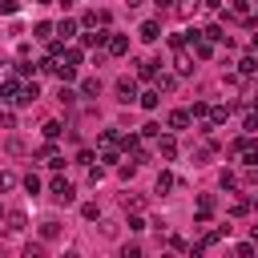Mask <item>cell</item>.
Masks as SVG:
<instances>
[{"label":"cell","instance_id":"obj_1","mask_svg":"<svg viewBox=\"0 0 258 258\" xmlns=\"http://www.w3.org/2000/svg\"><path fill=\"white\" fill-rule=\"evenodd\" d=\"M230 153H234L238 161H246V165L258 169V137H254V133H250V137H238V141L230 145Z\"/></svg>","mask_w":258,"mask_h":258},{"label":"cell","instance_id":"obj_2","mask_svg":"<svg viewBox=\"0 0 258 258\" xmlns=\"http://www.w3.org/2000/svg\"><path fill=\"white\" fill-rule=\"evenodd\" d=\"M20 81H16V73H0V101H8V105H20Z\"/></svg>","mask_w":258,"mask_h":258},{"label":"cell","instance_id":"obj_3","mask_svg":"<svg viewBox=\"0 0 258 258\" xmlns=\"http://www.w3.org/2000/svg\"><path fill=\"white\" fill-rule=\"evenodd\" d=\"M48 194H52V202H60V206H69V202L77 198V189H73V181H64V177H52V185H48Z\"/></svg>","mask_w":258,"mask_h":258},{"label":"cell","instance_id":"obj_4","mask_svg":"<svg viewBox=\"0 0 258 258\" xmlns=\"http://www.w3.org/2000/svg\"><path fill=\"white\" fill-rule=\"evenodd\" d=\"M113 89H117V101H121V105H133V101L141 97V93H137V81H133V77H121V81H117Z\"/></svg>","mask_w":258,"mask_h":258},{"label":"cell","instance_id":"obj_5","mask_svg":"<svg viewBox=\"0 0 258 258\" xmlns=\"http://www.w3.org/2000/svg\"><path fill=\"white\" fill-rule=\"evenodd\" d=\"M81 44H85V48H105V44H109V28H93V32H81Z\"/></svg>","mask_w":258,"mask_h":258},{"label":"cell","instance_id":"obj_6","mask_svg":"<svg viewBox=\"0 0 258 258\" xmlns=\"http://www.w3.org/2000/svg\"><path fill=\"white\" fill-rule=\"evenodd\" d=\"M105 48H109L113 56H125V52H129V36H125V32H109V44H105Z\"/></svg>","mask_w":258,"mask_h":258},{"label":"cell","instance_id":"obj_7","mask_svg":"<svg viewBox=\"0 0 258 258\" xmlns=\"http://www.w3.org/2000/svg\"><path fill=\"white\" fill-rule=\"evenodd\" d=\"M81 24H85V28H105V24H109V12H105V8H93V12H85Z\"/></svg>","mask_w":258,"mask_h":258},{"label":"cell","instance_id":"obj_8","mask_svg":"<svg viewBox=\"0 0 258 258\" xmlns=\"http://www.w3.org/2000/svg\"><path fill=\"white\" fill-rule=\"evenodd\" d=\"M214 206H218L214 194H202V198H198V222H210V218H214Z\"/></svg>","mask_w":258,"mask_h":258},{"label":"cell","instance_id":"obj_9","mask_svg":"<svg viewBox=\"0 0 258 258\" xmlns=\"http://www.w3.org/2000/svg\"><path fill=\"white\" fill-rule=\"evenodd\" d=\"M40 161H44L48 169H60V165H64V157L56 153V145H44V149H40Z\"/></svg>","mask_w":258,"mask_h":258},{"label":"cell","instance_id":"obj_10","mask_svg":"<svg viewBox=\"0 0 258 258\" xmlns=\"http://www.w3.org/2000/svg\"><path fill=\"white\" fill-rule=\"evenodd\" d=\"M189 121H194V117H189V109H173V113L165 117V125H169V129H185Z\"/></svg>","mask_w":258,"mask_h":258},{"label":"cell","instance_id":"obj_11","mask_svg":"<svg viewBox=\"0 0 258 258\" xmlns=\"http://www.w3.org/2000/svg\"><path fill=\"white\" fill-rule=\"evenodd\" d=\"M137 36H141V40H149V44H153V40H157V36H161V24H157V20H145V24H141V28H137Z\"/></svg>","mask_w":258,"mask_h":258},{"label":"cell","instance_id":"obj_12","mask_svg":"<svg viewBox=\"0 0 258 258\" xmlns=\"http://www.w3.org/2000/svg\"><path fill=\"white\" fill-rule=\"evenodd\" d=\"M157 153H161V161H173V157H177V141H173V137H161V141H157Z\"/></svg>","mask_w":258,"mask_h":258},{"label":"cell","instance_id":"obj_13","mask_svg":"<svg viewBox=\"0 0 258 258\" xmlns=\"http://www.w3.org/2000/svg\"><path fill=\"white\" fill-rule=\"evenodd\" d=\"M173 185H177V177H173L169 169H161V173H157V181H153V189H157V194H169Z\"/></svg>","mask_w":258,"mask_h":258},{"label":"cell","instance_id":"obj_14","mask_svg":"<svg viewBox=\"0 0 258 258\" xmlns=\"http://www.w3.org/2000/svg\"><path fill=\"white\" fill-rule=\"evenodd\" d=\"M157 101H161V89H145V93L137 97V105H141V109H157Z\"/></svg>","mask_w":258,"mask_h":258},{"label":"cell","instance_id":"obj_15","mask_svg":"<svg viewBox=\"0 0 258 258\" xmlns=\"http://www.w3.org/2000/svg\"><path fill=\"white\" fill-rule=\"evenodd\" d=\"M185 73H194V56H189L185 44H181V52H177V77H185Z\"/></svg>","mask_w":258,"mask_h":258},{"label":"cell","instance_id":"obj_16","mask_svg":"<svg viewBox=\"0 0 258 258\" xmlns=\"http://www.w3.org/2000/svg\"><path fill=\"white\" fill-rule=\"evenodd\" d=\"M137 77L141 81H153L157 77V60H137Z\"/></svg>","mask_w":258,"mask_h":258},{"label":"cell","instance_id":"obj_17","mask_svg":"<svg viewBox=\"0 0 258 258\" xmlns=\"http://www.w3.org/2000/svg\"><path fill=\"white\" fill-rule=\"evenodd\" d=\"M153 81H157V89H161V93H169V89H177V73H157Z\"/></svg>","mask_w":258,"mask_h":258},{"label":"cell","instance_id":"obj_18","mask_svg":"<svg viewBox=\"0 0 258 258\" xmlns=\"http://www.w3.org/2000/svg\"><path fill=\"white\" fill-rule=\"evenodd\" d=\"M189 117H194V121H206V129H210V105H206V101H194Z\"/></svg>","mask_w":258,"mask_h":258},{"label":"cell","instance_id":"obj_19","mask_svg":"<svg viewBox=\"0 0 258 258\" xmlns=\"http://www.w3.org/2000/svg\"><path fill=\"white\" fill-rule=\"evenodd\" d=\"M226 117H230V105H218V109H210V129L226 125Z\"/></svg>","mask_w":258,"mask_h":258},{"label":"cell","instance_id":"obj_20","mask_svg":"<svg viewBox=\"0 0 258 258\" xmlns=\"http://www.w3.org/2000/svg\"><path fill=\"white\" fill-rule=\"evenodd\" d=\"M56 77H60V85H69V81H77V64H56Z\"/></svg>","mask_w":258,"mask_h":258},{"label":"cell","instance_id":"obj_21","mask_svg":"<svg viewBox=\"0 0 258 258\" xmlns=\"http://www.w3.org/2000/svg\"><path fill=\"white\" fill-rule=\"evenodd\" d=\"M24 226H28V218H24L20 210H12V214H8V230H12V234H20Z\"/></svg>","mask_w":258,"mask_h":258},{"label":"cell","instance_id":"obj_22","mask_svg":"<svg viewBox=\"0 0 258 258\" xmlns=\"http://www.w3.org/2000/svg\"><path fill=\"white\" fill-rule=\"evenodd\" d=\"M56 36H60V40L77 36V20H60V24H56Z\"/></svg>","mask_w":258,"mask_h":258},{"label":"cell","instance_id":"obj_23","mask_svg":"<svg viewBox=\"0 0 258 258\" xmlns=\"http://www.w3.org/2000/svg\"><path fill=\"white\" fill-rule=\"evenodd\" d=\"M81 93H85V97H97V93H101V81H97V77H85V81H81Z\"/></svg>","mask_w":258,"mask_h":258},{"label":"cell","instance_id":"obj_24","mask_svg":"<svg viewBox=\"0 0 258 258\" xmlns=\"http://www.w3.org/2000/svg\"><path fill=\"white\" fill-rule=\"evenodd\" d=\"M250 210H254V202H250V198H238V202L230 206V214H234V218H242V214H250Z\"/></svg>","mask_w":258,"mask_h":258},{"label":"cell","instance_id":"obj_25","mask_svg":"<svg viewBox=\"0 0 258 258\" xmlns=\"http://www.w3.org/2000/svg\"><path fill=\"white\" fill-rule=\"evenodd\" d=\"M238 73H258V52H250V56H242V64H238Z\"/></svg>","mask_w":258,"mask_h":258},{"label":"cell","instance_id":"obj_26","mask_svg":"<svg viewBox=\"0 0 258 258\" xmlns=\"http://www.w3.org/2000/svg\"><path fill=\"white\" fill-rule=\"evenodd\" d=\"M52 32H56V28H52V24H44V20L32 28V36H36V40H52Z\"/></svg>","mask_w":258,"mask_h":258},{"label":"cell","instance_id":"obj_27","mask_svg":"<svg viewBox=\"0 0 258 258\" xmlns=\"http://www.w3.org/2000/svg\"><path fill=\"white\" fill-rule=\"evenodd\" d=\"M60 133H64V125H60V121H44V137H48V141H56Z\"/></svg>","mask_w":258,"mask_h":258},{"label":"cell","instance_id":"obj_28","mask_svg":"<svg viewBox=\"0 0 258 258\" xmlns=\"http://www.w3.org/2000/svg\"><path fill=\"white\" fill-rule=\"evenodd\" d=\"M109 145H121V133L117 129H105L101 133V149H109Z\"/></svg>","mask_w":258,"mask_h":258},{"label":"cell","instance_id":"obj_29","mask_svg":"<svg viewBox=\"0 0 258 258\" xmlns=\"http://www.w3.org/2000/svg\"><path fill=\"white\" fill-rule=\"evenodd\" d=\"M56 234H60V222H40V238H48V242H52Z\"/></svg>","mask_w":258,"mask_h":258},{"label":"cell","instance_id":"obj_30","mask_svg":"<svg viewBox=\"0 0 258 258\" xmlns=\"http://www.w3.org/2000/svg\"><path fill=\"white\" fill-rule=\"evenodd\" d=\"M60 60H64V64H81V60H85V52H81V48H64V56H60Z\"/></svg>","mask_w":258,"mask_h":258},{"label":"cell","instance_id":"obj_31","mask_svg":"<svg viewBox=\"0 0 258 258\" xmlns=\"http://www.w3.org/2000/svg\"><path fill=\"white\" fill-rule=\"evenodd\" d=\"M56 101H60V105H73V101H77V93H73L69 85H60V93H56Z\"/></svg>","mask_w":258,"mask_h":258},{"label":"cell","instance_id":"obj_32","mask_svg":"<svg viewBox=\"0 0 258 258\" xmlns=\"http://www.w3.org/2000/svg\"><path fill=\"white\" fill-rule=\"evenodd\" d=\"M0 125H4V129H16V113H12V109H0Z\"/></svg>","mask_w":258,"mask_h":258},{"label":"cell","instance_id":"obj_33","mask_svg":"<svg viewBox=\"0 0 258 258\" xmlns=\"http://www.w3.org/2000/svg\"><path fill=\"white\" fill-rule=\"evenodd\" d=\"M81 214H85L89 222H97V218H101V210H97V202H85V206H81Z\"/></svg>","mask_w":258,"mask_h":258},{"label":"cell","instance_id":"obj_34","mask_svg":"<svg viewBox=\"0 0 258 258\" xmlns=\"http://www.w3.org/2000/svg\"><path fill=\"white\" fill-rule=\"evenodd\" d=\"M16 8H20V0H0V16H16Z\"/></svg>","mask_w":258,"mask_h":258},{"label":"cell","instance_id":"obj_35","mask_svg":"<svg viewBox=\"0 0 258 258\" xmlns=\"http://www.w3.org/2000/svg\"><path fill=\"white\" fill-rule=\"evenodd\" d=\"M12 185H16V173H12V169H4V173H0V194H4V189H12Z\"/></svg>","mask_w":258,"mask_h":258},{"label":"cell","instance_id":"obj_36","mask_svg":"<svg viewBox=\"0 0 258 258\" xmlns=\"http://www.w3.org/2000/svg\"><path fill=\"white\" fill-rule=\"evenodd\" d=\"M202 32H206V36H210V40H214V44H218V40H226V32H222V28H218V24H210V28H202Z\"/></svg>","mask_w":258,"mask_h":258},{"label":"cell","instance_id":"obj_37","mask_svg":"<svg viewBox=\"0 0 258 258\" xmlns=\"http://www.w3.org/2000/svg\"><path fill=\"white\" fill-rule=\"evenodd\" d=\"M101 161H105V165H117V161H121V157H117V145H109V149L101 153Z\"/></svg>","mask_w":258,"mask_h":258},{"label":"cell","instance_id":"obj_38","mask_svg":"<svg viewBox=\"0 0 258 258\" xmlns=\"http://www.w3.org/2000/svg\"><path fill=\"white\" fill-rule=\"evenodd\" d=\"M145 226H149V222H145V218H141V214H133V218H129V230H133V234H141V230H145Z\"/></svg>","mask_w":258,"mask_h":258},{"label":"cell","instance_id":"obj_39","mask_svg":"<svg viewBox=\"0 0 258 258\" xmlns=\"http://www.w3.org/2000/svg\"><path fill=\"white\" fill-rule=\"evenodd\" d=\"M234 16H242V20H246V16H250V4H246V0H234Z\"/></svg>","mask_w":258,"mask_h":258},{"label":"cell","instance_id":"obj_40","mask_svg":"<svg viewBox=\"0 0 258 258\" xmlns=\"http://www.w3.org/2000/svg\"><path fill=\"white\" fill-rule=\"evenodd\" d=\"M12 73H16V77H28V73H32V64H28V60H16V64H12Z\"/></svg>","mask_w":258,"mask_h":258},{"label":"cell","instance_id":"obj_41","mask_svg":"<svg viewBox=\"0 0 258 258\" xmlns=\"http://www.w3.org/2000/svg\"><path fill=\"white\" fill-rule=\"evenodd\" d=\"M141 137H161V125H153V121H149V125H141Z\"/></svg>","mask_w":258,"mask_h":258},{"label":"cell","instance_id":"obj_42","mask_svg":"<svg viewBox=\"0 0 258 258\" xmlns=\"http://www.w3.org/2000/svg\"><path fill=\"white\" fill-rule=\"evenodd\" d=\"M234 185H238V177H234L230 169H222V189H234Z\"/></svg>","mask_w":258,"mask_h":258},{"label":"cell","instance_id":"obj_43","mask_svg":"<svg viewBox=\"0 0 258 258\" xmlns=\"http://www.w3.org/2000/svg\"><path fill=\"white\" fill-rule=\"evenodd\" d=\"M24 189H28V194H36V189H40V177H36V173H28V177H24Z\"/></svg>","mask_w":258,"mask_h":258},{"label":"cell","instance_id":"obj_44","mask_svg":"<svg viewBox=\"0 0 258 258\" xmlns=\"http://www.w3.org/2000/svg\"><path fill=\"white\" fill-rule=\"evenodd\" d=\"M246 129H250V133H258V109H250V113H246Z\"/></svg>","mask_w":258,"mask_h":258},{"label":"cell","instance_id":"obj_45","mask_svg":"<svg viewBox=\"0 0 258 258\" xmlns=\"http://www.w3.org/2000/svg\"><path fill=\"white\" fill-rule=\"evenodd\" d=\"M141 206H145V202H141V198H137V194H133V198H129V194H125V210H141Z\"/></svg>","mask_w":258,"mask_h":258},{"label":"cell","instance_id":"obj_46","mask_svg":"<svg viewBox=\"0 0 258 258\" xmlns=\"http://www.w3.org/2000/svg\"><path fill=\"white\" fill-rule=\"evenodd\" d=\"M234 254H238V258H250V254H254V242H242V246H238Z\"/></svg>","mask_w":258,"mask_h":258},{"label":"cell","instance_id":"obj_47","mask_svg":"<svg viewBox=\"0 0 258 258\" xmlns=\"http://www.w3.org/2000/svg\"><path fill=\"white\" fill-rule=\"evenodd\" d=\"M24 254H28V258H40V254H44V246H40V242H28V250H24Z\"/></svg>","mask_w":258,"mask_h":258},{"label":"cell","instance_id":"obj_48","mask_svg":"<svg viewBox=\"0 0 258 258\" xmlns=\"http://www.w3.org/2000/svg\"><path fill=\"white\" fill-rule=\"evenodd\" d=\"M153 4H157V12H173V8H177L173 0H153Z\"/></svg>","mask_w":258,"mask_h":258},{"label":"cell","instance_id":"obj_49","mask_svg":"<svg viewBox=\"0 0 258 258\" xmlns=\"http://www.w3.org/2000/svg\"><path fill=\"white\" fill-rule=\"evenodd\" d=\"M202 4H206V8H214V12L222 8V0H202Z\"/></svg>","mask_w":258,"mask_h":258},{"label":"cell","instance_id":"obj_50","mask_svg":"<svg viewBox=\"0 0 258 258\" xmlns=\"http://www.w3.org/2000/svg\"><path fill=\"white\" fill-rule=\"evenodd\" d=\"M250 48H254V52H258V32H254V40H250Z\"/></svg>","mask_w":258,"mask_h":258},{"label":"cell","instance_id":"obj_51","mask_svg":"<svg viewBox=\"0 0 258 258\" xmlns=\"http://www.w3.org/2000/svg\"><path fill=\"white\" fill-rule=\"evenodd\" d=\"M56 4H64V8H69V4H77V0H56Z\"/></svg>","mask_w":258,"mask_h":258},{"label":"cell","instance_id":"obj_52","mask_svg":"<svg viewBox=\"0 0 258 258\" xmlns=\"http://www.w3.org/2000/svg\"><path fill=\"white\" fill-rule=\"evenodd\" d=\"M125 4H129V8H137V4H141V0H125Z\"/></svg>","mask_w":258,"mask_h":258},{"label":"cell","instance_id":"obj_53","mask_svg":"<svg viewBox=\"0 0 258 258\" xmlns=\"http://www.w3.org/2000/svg\"><path fill=\"white\" fill-rule=\"evenodd\" d=\"M250 234H254V242H258V226H254V230H250Z\"/></svg>","mask_w":258,"mask_h":258},{"label":"cell","instance_id":"obj_54","mask_svg":"<svg viewBox=\"0 0 258 258\" xmlns=\"http://www.w3.org/2000/svg\"><path fill=\"white\" fill-rule=\"evenodd\" d=\"M36 4H56V0H36Z\"/></svg>","mask_w":258,"mask_h":258},{"label":"cell","instance_id":"obj_55","mask_svg":"<svg viewBox=\"0 0 258 258\" xmlns=\"http://www.w3.org/2000/svg\"><path fill=\"white\" fill-rule=\"evenodd\" d=\"M0 218H4V206H0Z\"/></svg>","mask_w":258,"mask_h":258},{"label":"cell","instance_id":"obj_56","mask_svg":"<svg viewBox=\"0 0 258 258\" xmlns=\"http://www.w3.org/2000/svg\"><path fill=\"white\" fill-rule=\"evenodd\" d=\"M254 210H258V202H254Z\"/></svg>","mask_w":258,"mask_h":258}]
</instances>
